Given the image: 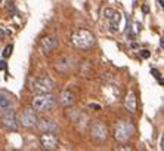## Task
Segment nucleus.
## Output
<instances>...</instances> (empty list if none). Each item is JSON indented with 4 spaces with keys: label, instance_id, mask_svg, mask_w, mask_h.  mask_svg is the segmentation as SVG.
Wrapping results in <instances>:
<instances>
[{
    "label": "nucleus",
    "instance_id": "nucleus-1",
    "mask_svg": "<svg viewBox=\"0 0 164 151\" xmlns=\"http://www.w3.org/2000/svg\"><path fill=\"white\" fill-rule=\"evenodd\" d=\"M55 105H56V98L53 95H50L49 92L39 93L33 99V108H34V111H39V113L50 111L52 108H55Z\"/></svg>",
    "mask_w": 164,
    "mask_h": 151
},
{
    "label": "nucleus",
    "instance_id": "nucleus-2",
    "mask_svg": "<svg viewBox=\"0 0 164 151\" xmlns=\"http://www.w3.org/2000/svg\"><path fill=\"white\" fill-rule=\"evenodd\" d=\"M73 43L80 49H89L93 46L95 37L87 30H77L73 34Z\"/></svg>",
    "mask_w": 164,
    "mask_h": 151
},
{
    "label": "nucleus",
    "instance_id": "nucleus-3",
    "mask_svg": "<svg viewBox=\"0 0 164 151\" xmlns=\"http://www.w3.org/2000/svg\"><path fill=\"white\" fill-rule=\"evenodd\" d=\"M31 89L39 93H46L53 89V82L49 77H37L31 82Z\"/></svg>",
    "mask_w": 164,
    "mask_h": 151
},
{
    "label": "nucleus",
    "instance_id": "nucleus-4",
    "mask_svg": "<svg viewBox=\"0 0 164 151\" xmlns=\"http://www.w3.org/2000/svg\"><path fill=\"white\" fill-rule=\"evenodd\" d=\"M132 133H133V126L127 122H120V123L116 126V139L117 141H120V142H124V141H127L130 136H132Z\"/></svg>",
    "mask_w": 164,
    "mask_h": 151
},
{
    "label": "nucleus",
    "instance_id": "nucleus-5",
    "mask_svg": "<svg viewBox=\"0 0 164 151\" xmlns=\"http://www.w3.org/2000/svg\"><path fill=\"white\" fill-rule=\"evenodd\" d=\"M0 120H2V124L5 127H7V129H11V131H16L18 129V120H16V116H15L14 110L6 108L5 113L0 116Z\"/></svg>",
    "mask_w": 164,
    "mask_h": 151
},
{
    "label": "nucleus",
    "instance_id": "nucleus-6",
    "mask_svg": "<svg viewBox=\"0 0 164 151\" xmlns=\"http://www.w3.org/2000/svg\"><path fill=\"white\" fill-rule=\"evenodd\" d=\"M40 144L44 150H56L58 148V138L52 132H44L40 136Z\"/></svg>",
    "mask_w": 164,
    "mask_h": 151
},
{
    "label": "nucleus",
    "instance_id": "nucleus-7",
    "mask_svg": "<svg viewBox=\"0 0 164 151\" xmlns=\"http://www.w3.org/2000/svg\"><path fill=\"white\" fill-rule=\"evenodd\" d=\"M107 133H108V131H107L103 123H101V122L93 123V126H92V136L95 138L96 141H103L107 138Z\"/></svg>",
    "mask_w": 164,
    "mask_h": 151
},
{
    "label": "nucleus",
    "instance_id": "nucleus-8",
    "mask_svg": "<svg viewBox=\"0 0 164 151\" xmlns=\"http://www.w3.org/2000/svg\"><path fill=\"white\" fill-rule=\"evenodd\" d=\"M21 123L25 127H31V126H36L37 124V117H36V113L33 110H25L21 116Z\"/></svg>",
    "mask_w": 164,
    "mask_h": 151
},
{
    "label": "nucleus",
    "instance_id": "nucleus-9",
    "mask_svg": "<svg viewBox=\"0 0 164 151\" xmlns=\"http://www.w3.org/2000/svg\"><path fill=\"white\" fill-rule=\"evenodd\" d=\"M124 107L129 113H135L136 111V96H135V92L130 90L127 92V95L124 98Z\"/></svg>",
    "mask_w": 164,
    "mask_h": 151
},
{
    "label": "nucleus",
    "instance_id": "nucleus-10",
    "mask_svg": "<svg viewBox=\"0 0 164 151\" xmlns=\"http://www.w3.org/2000/svg\"><path fill=\"white\" fill-rule=\"evenodd\" d=\"M37 127L41 132H53L56 131V124L53 120H49V119H40L37 120Z\"/></svg>",
    "mask_w": 164,
    "mask_h": 151
},
{
    "label": "nucleus",
    "instance_id": "nucleus-11",
    "mask_svg": "<svg viewBox=\"0 0 164 151\" xmlns=\"http://www.w3.org/2000/svg\"><path fill=\"white\" fill-rule=\"evenodd\" d=\"M40 48L44 54L52 52V50L56 48V40H55V37H44V39L40 41Z\"/></svg>",
    "mask_w": 164,
    "mask_h": 151
},
{
    "label": "nucleus",
    "instance_id": "nucleus-12",
    "mask_svg": "<svg viewBox=\"0 0 164 151\" xmlns=\"http://www.w3.org/2000/svg\"><path fill=\"white\" fill-rule=\"evenodd\" d=\"M71 67H73V58H69V56H62L56 62V68L59 71H68Z\"/></svg>",
    "mask_w": 164,
    "mask_h": 151
},
{
    "label": "nucleus",
    "instance_id": "nucleus-13",
    "mask_svg": "<svg viewBox=\"0 0 164 151\" xmlns=\"http://www.w3.org/2000/svg\"><path fill=\"white\" fill-rule=\"evenodd\" d=\"M11 105H12V98L5 92H0V108L6 110V108H11Z\"/></svg>",
    "mask_w": 164,
    "mask_h": 151
},
{
    "label": "nucleus",
    "instance_id": "nucleus-14",
    "mask_svg": "<svg viewBox=\"0 0 164 151\" xmlns=\"http://www.w3.org/2000/svg\"><path fill=\"white\" fill-rule=\"evenodd\" d=\"M61 102L64 105H71V104L74 102V95H73V92H69V90H64L61 95Z\"/></svg>",
    "mask_w": 164,
    "mask_h": 151
},
{
    "label": "nucleus",
    "instance_id": "nucleus-15",
    "mask_svg": "<svg viewBox=\"0 0 164 151\" xmlns=\"http://www.w3.org/2000/svg\"><path fill=\"white\" fill-rule=\"evenodd\" d=\"M120 21H121V15L118 14V12H114V14H112V16L109 18V24H111V28H112V31H117V30H118Z\"/></svg>",
    "mask_w": 164,
    "mask_h": 151
},
{
    "label": "nucleus",
    "instance_id": "nucleus-16",
    "mask_svg": "<svg viewBox=\"0 0 164 151\" xmlns=\"http://www.w3.org/2000/svg\"><path fill=\"white\" fill-rule=\"evenodd\" d=\"M12 49H14L12 45H7L6 48H5V50H3V58H9L11 54H12Z\"/></svg>",
    "mask_w": 164,
    "mask_h": 151
},
{
    "label": "nucleus",
    "instance_id": "nucleus-17",
    "mask_svg": "<svg viewBox=\"0 0 164 151\" xmlns=\"http://www.w3.org/2000/svg\"><path fill=\"white\" fill-rule=\"evenodd\" d=\"M114 12H116V11H112V9H105V11H103V15H105V18H107V19H109V18H111V16H112V14H114Z\"/></svg>",
    "mask_w": 164,
    "mask_h": 151
},
{
    "label": "nucleus",
    "instance_id": "nucleus-18",
    "mask_svg": "<svg viewBox=\"0 0 164 151\" xmlns=\"http://www.w3.org/2000/svg\"><path fill=\"white\" fill-rule=\"evenodd\" d=\"M139 54H141V56H142V58H144V59H148V58H149V56H151L149 50H141V52H139Z\"/></svg>",
    "mask_w": 164,
    "mask_h": 151
},
{
    "label": "nucleus",
    "instance_id": "nucleus-19",
    "mask_svg": "<svg viewBox=\"0 0 164 151\" xmlns=\"http://www.w3.org/2000/svg\"><path fill=\"white\" fill-rule=\"evenodd\" d=\"M151 74L154 76V77H155V79H160V77H161V74H160V71H158V70H155V68H151Z\"/></svg>",
    "mask_w": 164,
    "mask_h": 151
},
{
    "label": "nucleus",
    "instance_id": "nucleus-20",
    "mask_svg": "<svg viewBox=\"0 0 164 151\" xmlns=\"http://www.w3.org/2000/svg\"><path fill=\"white\" fill-rule=\"evenodd\" d=\"M90 108H95V110H101V105H98V104H89Z\"/></svg>",
    "mask_w": 164,
    "mask_h": 151
},
{
    "label": "nucleus",
    "instance_id": "nucleus-21",
    "mask_svg": "<svg viewBox=\"0 0 164 151\" xmlns=\"http://www.w3.org/2000/svg\"><path fill=\"white\" fill-rule=\"evenodd\" d=\"M5 68H6V62L0 61V70H5Z\"/></svg>",
    "mask_w": 164,
    "mask_h": 151
},
{
    "label": "nucleus",
    "instance_id": "nucleus-22",
    "mask_svg": "<svg viewBox=\"0 0 164 151\" xmlns=\"http://www.w3.org/2000/svg\"><path fill=\"white\" fill-rule=\"evenodd\" d=\"M158 83H160L161 86H164V79H163V77H160V79H158Z\"/></svg>",
    "mask_w": 164,
    "mask_h": 151
},
{
    "label": "nucleus",
    "instance_id": "nucleus-23",
    "mask_svg": "<svg viewBox=\"0 0 164 151\" xmlns=\"http://www.w3.org/2000/svg\"><path fill=\"white\" fill-rule=\"evenodd\" d=\"M160 46L164 49V39H161V41H160Z\"/></svg>",
    "mask_w": 164,
    "mask_h": 151
},
{
    "label": "nucleus",
    "instance_id": "nucleus-24",
    "mask_svg": "<svg viewBox=\"0 0 164 151\" xmlns=\"http://www.w3.org/2000/svg\"><path fill=\"white\" fill-rule=\"evenodd\" d=\"M160 5H161V7L164 9V2H163V0H160Z\"/></svg>",
    "mask_w": 164,
    "mask_h": 151
}]
</instances>
